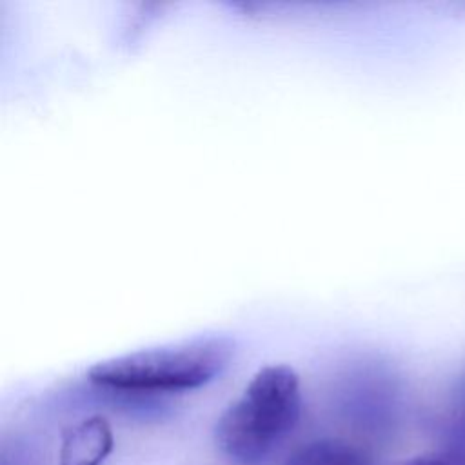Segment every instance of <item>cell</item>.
<instances>
[{"instance_id":"obj_2","label":"cell","mask_w":465,"mask_h":465,"mask_svg":"<svg viewBox=\"0 0 465 465\" xmlns=\"http://www.w3.org/2000/svg\"><path fill=\"white\" fill-rule=\"evenodd\" d=\"M234 352L231 336L205 334L98 361L87 376L96 385L118 391H187L222 374Z\"/></svg>"},{"instance_id":"obj_5","label":"cell","mask_w":465,"mask_h":465,"mask_svg":"<svg viewBox=\"0 0 465 465\" xmlns=\"http://www.w3.org/2000/svg\"><path fill=\"white\" fill-rule=\"evenodd\" d=\"M441 430L447 440V449L465 452V371L450 389Z\"/></svg>"},{"instance_id":"obj_3","label":"cell","mask_w":465,"mask_h":465,"mask_svg":"<svg viewBox=\"0 0 465 465\" xmlns=\"http://www.w3.org/2000/svg\"><path fill=\"white\" fill-rule=\"evenodd\" d=\"M114 445L111 425L102 416H91L62 434L60 465H102Z\"/></svg>"},{"instance_id":"obj_1","label":"cell","mask_w":465,"mask_h":465,"mask_svg":"<svg viewBox=\"0 0 465 465\" xmlns=\"http://www.w3.org/2000/svg\"><path fill=\"white\" fill-rule=\"evenodd\" d=\"M300 376L289 365L260 369L216 423V443L240 465L260 463L298 423Z\"/></svg>"},{"instance_id":"obj_4","label":"cell","mask_w":465,"mask_h":465,"mask_svg":"<svg viewBox=\"0 0 465 465\" xmlns=\"http://www.w3.org/2000/svg\"><path fill=\"white\" fill-rule=\"evenodd\" d=\"M283 465H371V456L351 441L316 440L298 447Z\"/></svg>"},{"instance_id":"obj_6","label":"cell","mask_w":465,"mask_h":465,"mask_svg":"<svg viewBox=\"0 0 465 465\" xmlns=\"http://www.w3.org/2000/svg\"><path fill=\"white\" fill-rule=\"evenodd\" d=\"M401 465H465V452L445 449L443 452L420 456V458H414Z\"/></svg>"}]
</instances>
